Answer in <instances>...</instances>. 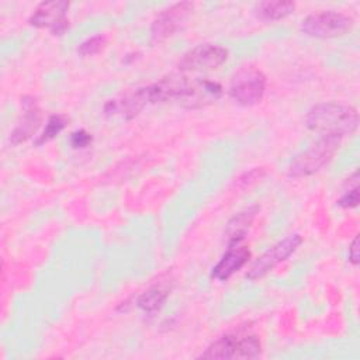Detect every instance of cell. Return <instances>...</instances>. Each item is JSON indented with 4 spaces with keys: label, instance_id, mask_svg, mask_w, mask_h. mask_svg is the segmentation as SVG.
Listing matches in <instances>:
<instances>
[{
    "label": "cell",
    "instance_id": "cell-11",
    "mask_svg": "<svg viewBox=\"0 0 360 360\" xmlns=\"http://www.w3.org/2000/svg\"><path fill=\"white\" fill-rule=\"evenodd\" d=\"M22 105V115L17 122L15 128L10 134L11 145H18L28 138H31L41 125V110L38 103L31 96H24L21 98Z\"/></svg>",
    "mask_w": 360,
    "mask_h": 360
},
{
    "label": "cell",
    "instance_id": "cell-21",
    "mask_svg": "<svg viewBox=\"0 0 360 360\" xmlns=\"http://www.w3.org/2000/svg\"><path fill=\"white\" fill-rule=\"evenodd\" d=\"M359 204V187L353 186V188H349L339 200L338 205L343 208H354Z\"/></svg>",
    "mask_w": 360,
    "mask_h": 360
},
{
    "label": "cell",
    "instance_id": "cell-4",
    "mask_svg": "<svg viewBox=\"0 0 360 360\" xmlns=\"http://www.w3.org/2000/svg\"><path fill=\"white\" fill-rule=\"evenodd\" d=\"M354 25L352 17L345 13L325 10L307 15L301 21V31L314 38H336L349 32Z\"/></svg>",
    "mask_w": 360,
    "mask_h": 360
},
{
    "label": "cell",
    "instance_id": "cell-9",
    "mask_svg": "<svg viewBox=\"0 0 360 360\" xmlns=\"http://www.w3.org/2000/svg\"><path fill=\"white\" fill-rule=\"evenodd\" d=\"M68 10V1H44L30 17V24L38 28H48L53 35H62L69 28L66 18Z\"/></svg>",
    "mask_w": 360,
    "mask_h": 360
},
{
    "label": "cell",
    "instance_id": "cell-20",
    "mask_svg": "<svg viewBox=\"0 0 360 360\" xmlns=\"http://www.w3.org/2000/svg\"><path fill=\"white\" fill-rule=\"evenodd\" d=\"M264 176V170L262 167H255L246 173H243L238 180H236V184L242 188L245 187H249L250 184H253L255 181H257L259 179H262Z\"/></svg>",
    "mask_w": 360,
    "mask_h": 360
},
{
    "label": "cell",
    "instance_id": "cell-13",
    "mask_svg": "<svg viewBox=\"0 0 360 360\" xmlns=\"http://www.w3.org/2000/svg\"><path fill=\"white\" fill-rule=\"evenodd\" d=\"M149 103L148 94L145 87H139L135 91H131L120 98H114L110 100L105 105H104V112L110 117L112 115H121L122 118H134L136 114H139V111L143 110V107H146Z\"/></svg>",
    "mask_w": 360,
    "mask_h": 360
},
{
    "label": "cell",
    "instance_id": "cell-1",
    "mask_svg": "<svg viewBox=\"0 0 360 360\" xmlns=\"http://www.w3.org/2000/svg\"><path fill=\"white\" fill-rule=\"evenodd\" d=\"M305 124L311 131L343 138L356 131L359 114L354 107L347 104L318 103L308 110Z\"/></svg>",
    "mask_w": 360,
    "mask_h": 360
},
{
    "label": "cell",
    "instance_id": "cell-18",
    "mask_svg": "<svg viewBox=\"0 0 360 360\" xmlns=\"http://www.w3.org/2000/svg\"><path fill=\"white\" fill-rule=\"evenodd\" d=\"M107 39L104 35H94L91 38H87L86 41H83L79 48H77V52L82 55V56H91V55H96L98 53L104 45H105Z\"/></svg>",
    "mask_w": 360,
    "mask_h": 360
},
{
    "label": "cell",
    "instance_id": "cell-7",
    "mask_svg": "<svg viewBox=\"0 0 360 360\" xmlns=\"http://www.w3.org/2000/svg\"><path fill=\"white\" fill-rule=\"evenodd\" d=\"M221 94L222 87L217 82L201 77H184L179 103L187 108H200L214 103Z\"/></svg>",
    "mask_w": 360,
    "mask_h": 360
},
{
    "label": "cell",
    "instance_id": "cell-12",
    "mask_svg": "<svg viewBox=\"0 0 360 360\" xmlns=\"http://www.w3.org/2000/svg\"><path fill=\"white\" fill-rule=\"evenodd\" d=\"M249 257L250 252L248 246H243L240 243L228 245V250L212 267L211 277L218 281H226L232 274L239 271L248 263Z\"/></svg>",
    "mask_w": 360,
    "mask_h": 360
},
{
    "label": "cell",
    "instance_id": "cell-2",
    "mask_svg": "<svg viewBox=\"0 0 360 360\" xmlns=\"http://www.w3.org/2000/svg\"><path fill=\"white\" fill-rule=\"evenodd\" d=\"M340 142V136L322 135L308 149L302 150L292 159V162L288 166V176L305 177L319 172L333 159L336 150L339 149Z\"/></svg>",
    "mask_w": 360,
    "mask_h": 360
},
{
    "label": "cell",
    "instance_id": "cell-10",
    "mask_svg": "<svg viewBox=\"0 0 360 360\" xmlns=\"http://www.w3.org/2000/svg\"><path fill=\"white\" fill-rule=\"evenodd\" d=\"M193 10V4L188 1H181L172 4L170 7L162 10L152 22L150 35L153 42L165 41L172 37L184 22L190 11Z\"/></svg>",
    "mask_w": 360,
    "mask_h": 360
},
{
    "label": "cell",
    "instance_id": "cell-5",
    "mask_svg": "<svg viewBox=\"0 0 360 360\" xmlns=\"http://www.w3.org/2000/svg\"><path fill=\"white\" fill-rule=\"evenodd\" d=\"M266 90V76L256 68H242L235 73L229 86L231 98L243 107L257 104Z\"/></svg>",
    "mask_w": 360,
    "mask_h": 360
},
{
    "label": "cell",
    "instance_id": "cell-8",
    "mask_svg": "<svg viewBox=\"0 0 360 360\" xmlns=\"http://www.w3.org/2000/svg\"><path fill=\"white\" fill-rule=\"evenodd\" d=\"M228 59V51L214 44H201L187 51L179 60L180 70H212Z\"/></svg>",
    "mask_w": 360,
    "mask_h": 360
},
{
    "label": "cell",
    "instance_id": "cell-15",
    "mask_svg": "<svg viewBox=\"0 0 360 360\" xmlns=\"http://www.w3.org/2000/svg\"><path fill=\"white\" fill-rule=\"evenodd\" d=\"M295 8V3L292 1H281V0H267L260 1L255 6L253 13L260 20L266 21H274L281 20L287 15H290Z\"/></svg>",
    "mask_w": 360,
    "mask_h": 360
},
{
    "label": "cell",
    "instance_id": "cell-22",
    "mask_svg": "<svg viewBox=\"0 0 360 360\" xmlns=\"http://www.w3.org/2000/svg\"><path fill=\"white\" fill-rule=\"evenodd\" d=\"M349 262L354 266L359 264V236H354L349 246Z\"/></svg>",
    "mask_w": 360,
    "mask_h": 360
},
{
    "label": "cell",
    "instance_id": "cell-16",
    "mask_svg": "<svg viewBox=\"0 0 360 360\" xmlns=\"http://www.w3.org/2000/svg\"><path fill=\"white\" fill-rule=\"evenodd\" d=\"M167 297H169L167 288H165L162 285H153V287L148 288L146 291H143L138 297L136 305L143 312L153 314V312L159 311L165 305Z\"/></svg>",
    "mask_w": 360,
    "mask_h": 360
},
{
    "label": "cell",
    "instance_id": "cell-17",
    "mask_svg": "<svg viewBox=\"0 0 360 360\" xmlns=\"http://www.w3.org/2000/svg\"><path fill=\"white\" fill-rule=\"evenodd\" d=\"M69 118L66 115H62V114H53L48 118L46 121V125L42 131V134L37 138L35 141V145H42L48 141H51L52 138H55L68 124Z\"/></svg>",
    "mask_w": 360,
    "mask_h": 360
},
{
    "label": "cell",
    "instance_id": "cell-19",
    "mask_svg": "<svg viewBox=\"0 0 360 360\" xmlns=\"http://www.w3.org/2000/svg\"><path fill=\"white\" fill-rule=\"evenodd\" d=\"M91 142H93L91 134H89V132L84 131V129L75 131V132L70 135V145H72V148H75V149L87 148Z\"/></svg>",
    "mask_w": 360,
    "mask_h": 360
},
{
    "label": "cell",
    "instance_id": "cell-14",
    "mask_svg": "<svg viewBox=\"0 0 360 360\" xmlns=\"http://www.w3.org/2000/svg\"><path fill=\"white\" fill-rule=\"evenodd\" d=\"M257 212H259V207L253 205L238 212L228 221L225 226V236H226L228 245L240 243V240L246 236Z\"/></svg>",
    "mask_w": 360,
    "mask_h": 360
},
{
    "label": "cell",
    "instance_id": "cell-6",
    "mask_svg": "<svg viewBox=\"0 0 360 360\" xmlns=\"http://www.w3.org/2000/svg\"><path fill=\"white\" fill-rule=\"evenodd\" d=\"M302 243V238L298 233L288 235L283 240H278L276 245L269 248L262 256H259L250 269L246 273V278L257 280L271 271L281 262L287 260L292 253L297 252L300 245Z\"/></svg>",
    "mask_w": 360,
    "mask_h": 360
},
{
    "label": "cell",
    "instance_id": "cell-3",
    "mask_svg": "<svg viewBox=\"0 0 360 360\" xmlns=\"http://www.w3.org/2000/svg\"><path fill=\"white\" fill-rule=\"evenodd\" d=\"M262 353V345L256 335L250 333H228L212 342L205 352L200 354L201 359H256Z\"/></svg>",
    "mask_w": 360,
    "mask_h": 360
}]
</instances>
